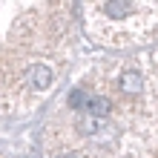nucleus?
<instances>
[{"mask_svg":"<svg viewBox=\"0 0 158 158\" xmlns=\"http://www.w3.org/2000/svg\"><path fill=\"white\" fill-rule=\"evenodd\" d=\"M55 83V72L52 66H46V63H32L29 72H26V86H29L32 92H38V95H43V92H49Z\"/></svg>","mask_w":158,"mask_h":158,"instance_id":"f257e3e1","label":"nucleus"},{"mask_svg":"<svg viewBox=\"0 0 158 158\" xmlns=\"http://www.w3.org/2000/svg\"><path fill=\"white\" fill-rule=\"evenodd\" d=\"M118 86H121V92H127V95H141L144 86H147V78H144L141 69H124L121 78H118Z\"/></svg>","mask_w":158,"mask_h":158,"instance_id":"f03ea898","label":"nucleus"}]
</instances>
